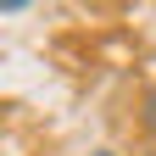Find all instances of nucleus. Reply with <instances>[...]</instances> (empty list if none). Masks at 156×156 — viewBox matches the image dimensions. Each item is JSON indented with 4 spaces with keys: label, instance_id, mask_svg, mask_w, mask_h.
<instances>
[{
    "label": "nucleus",
    "instance_id": "nucleus-1",
    "mask_svg": "<svg viewBox=\"0 0 156 156\" xmlns=\"http://www.w3.org/2000/svg\"><path fill=\"white\" fill-rule=\"evenodd\" d=\"M140 128H145L151 140H156V84H151V89L140 95Z\"/></svg>",
    "mask_w": 156,
    "mask_h": 156
},
{
    "label": "nucleus",
    "instance_id": "nucleus-2",
    "mask_svg": "<svg viewBox=\"0 0 156 156\" xmlns=\"http://www.w3.org/2000/svg\"><path fill=\"white\" fill-rule=\"evenodd\" d=\"M95 156H117V151H95Z\"/></svg>",
    "mask_w": 156,
    "mask_h": 156
}]
</instances>
